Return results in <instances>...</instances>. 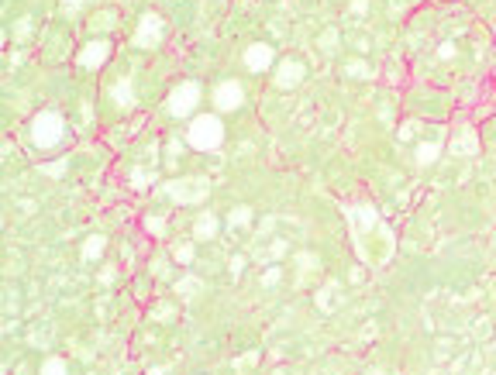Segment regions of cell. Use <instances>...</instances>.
<instances>
[{"instance_id":"cb8c5ba5","label":"cell","mask_w":496,"mask_h":375,"mask_svg":"<svg viewBox=\"0 0 496 375\" xmlns=\"http://www.w3.org/2000/svg\"><path fill=\"white\" fill-rule=\"evenodd\" d=\"M148 375H166L162 369H148Z\"/></svg>"},{"instance_id":"603a6c76","label":"cell","mask_w":496,"mask_h":375,"mask_svg":"<svg viewBox=\"0 0 496 375\" xmlns=\"http://www.w3.org/2000/svg\"><path fill=\"white\" fill-rule=\"evenodd\" d=\"M273 255H287V241H276V245H273Z\"/></svg>"},{"instance_id":"5bb4252c","label":"cell","mask_w":496,"mask_h":375,"mask_svg":"<svg viewBox=\"0 0 496 375\" xmlns=\"http://www.w3.org/2000/svg\"><path fill=\"white\" fill-rule=\"evenodd\" d=\"M103 248H107V238H103V234H90V238L83 241V259H87V262H97L100 255H103Z\"/></svg>"},{"instance_id":"ffe728a7","label":"cell","mask_w":496,"mask_h":375,"mask_svg":"<svg viewBox=\"0 0 496 375\" xmlns=\"http://www.w3.org/2000/svg\"><path fill=\"white\" fill-rule=\"evenodd\" d=\"M176 293H180V296H194V293H200V279H180L176 282Z\"/></svg>"},{"instance_id":"5b68a950","label":"cell","mask_w":496,"mask_h":375,"mask_svg":"<svg viewBox=\"0 0 496 375\" xmlns=\"http://www.w3.org/2000/svg\"><path fill=\"white\" fill-rule=\"evenodd\" d=\"M166 196L180 207H197L210 196V183L203 176H180V180H169L166 183Z\"/></svg>"},{"instance_id":"7c38bea8","label":"cell","mask_w":496,"mask_h":375,"mask_svg":"<svg viewBox=\"0 0 496 375\" xmlns=\"http://www.w3.org/2000/svg\"><path fill=\"white\" fill-rule=\"evenodd\" d=\"M448 152H452V155H459V159H469V155H476V152H479L476 131H462V134H455V138H452V145H448Z\"/></svg>"},{"instance_id":"e0dca14e","label":"cell","mask_w":496,"mask_h":375,"mask_svg":"<svg viewBox=\"0 0 496 375\" xmlns=\"http://www.w3.org/2000/svg\"><path fill=\"white\" fill-rule=\"evenodd\" d=\"M142 224H145V231H148L152 238H162V234H166V220H162V217H145Z\"/></svg>"},{"instance_id":"7a4b0ae2","label":"cell","mask_w":496,"mask_h":375,"mask_svg":"<svg viewBox=\"0 0 496 375\" xmlns=\"http://www.w3.org/2000/svg\"><path fill=\"white\" fill-rule=\"evenodd\" d=\"M187 145L197 152H217L224 145V121L221 114H197L187 124Z\"/></svg>"},{"instance_id":"44dd1931","label":"cell","mask_w":496,"mask_h":375,"mask_svg":"<svg viewBox=\"0 0 496 375\" xmlns=\"http://www.w3.org/2000/svg\"><path fill=\"white\" fill-rule=\"evenodd\" d=\"M38 173H45V176H62V173H66V162H49V166H38Z\"/></svg>"},{"instance_id":"8fae6325","label":"cell","mask_w":496,"mask_h":375,"mask_svg":"<svg viewBox=\"0 0 496 375\" xmlns=\"http://www.w3.org/2000/svg\"><path fill=\"white\" fill-rule=\"evenodd\" d=\"M217 231H221V217L214 210H200L194 220V241H214Z\"/></svg>"},{"instance_id":"9c48e42d","label":"cell","mask_w":496,"mask_h":375,"mask_svg":"<svg viewBox=\"0 0 496 375\" xmlns=\"http://www.w3.org/2000/svg\"><path fill=\"white\" fill-rule=\"evenodd\" d=\"M303 76H307V66L300 59H280V66L273 73V87L276 90H297Z\"/></svg>"},{"instance_id":"d6986e66","label":"cell","mask_w":496,"mask_h":375,"mask_svg":"<svg viewBox=\"0 0 496 375\" xmlns=\"http://www.w3.org/2000/svg\"><path fill=\"white\" fill-rule=\"evenodd\" d=\"M117 103H121L124 110L135 103V96H131V83H128V80H124V83H117Z\"/></svg>"},{"instance_id":"2e32d148","label":"cell","mask_w":496,"mask_h":375,"mask_svg":"<svg viewBox=\"0 0 496 375\" xmlns=\"http://www.w3.org/2000/svg\"><path fill=\"white\" fill-rule=\"evenodd\" d=\"M228 224H231V227H248V224H252V207H245V203L234 207V210L228 213Z\"/></svg>"},{"instance_id":"4fadbf2b","label":"cell","mask_w":496,"mask_h":375,"mask_svg":"<svg viewBox=\"0 0 496 375\" xmlns=\"http://www.w3.org/2000/svg\"><path fill=\"white\" fill-rule=\"evenodd\" d=\"M438 155H441V145H438V141H420V145L413 148V162H417L420 169L434 166V162H438Z\"/></svg>"},{"instance_id":"6da1fadb","label":"cell","mask_w":496,"mask_h":375,"mask_svg":"<svg viewBox=\"0 0 496 375\" xmlns=\"http://www.w3.org/2000/svg\"><path fill=\"white\" fill-rule=\"evenodd\" d=\"M66 134H69V128L59 110H38L28 124V138L35 148H59L66 141Z\"/></svg>"},{"instance_id":"8992f818","label":"cell","mask_w":496,"mask_h":375,"mask_svg":"<svg viewBox=\"0 0 496 375\" xmlns=\"http://www.w3.org/2000/svg\"><path fill=\"white\" fill-rule=\"evenodd\" d=\"M210 103H214V114H234V110H241V103H245V87H241L238 80H224V83L214 87Z\"/></svg>"},{"instance_id":"7402d4cb","label":"cell","mask_w":496,"mask_h":375,"mask_svg":"<svg viewBox=\"0 0 496 375\" xmlns=\"http://www.w3.org/2000/svg\"><path fill=\"white\" fill-rule=\"evenodd\" d=\"M276 279H280V269H269V272H266V286H273Z\"/></svg>"},{"instance_id":"9a60e30c","label":"cell","mask_w":496,"mask_h":375,"mask_svg":"<svg viewBox=\"0 0 496 375\" xmlns=\"http://www.w3.org/2000/svg\"><path fill=\"white\" fill-rule=\"evenodd\" d=\"M38 375H69V365H66V358L52 355V358H45V362H42Z\"/></svg>"},{"instance_id":"277c9868","label":"cell","mask_w":496,"mask_h":375,"mask_svg":"<svg viewBox=\"0 0 496 375\" xmlns=\"http://www.w3.org/2000/svg\"><path fill=\"white\" fill-rule=\"evenodd\" d=\"M200 100H203V87L197 80H183L166 96V114L169 117H197Z\"/></svg>"},{"instance_id":"ba28073f","label":"cell","mask_w":496,"mask_h":375,"mask_svg":"<svg viewBox=\"0 0 496 375\" xmlns=\"http://www.w3.org/2000/svg\"><path fill=\"white\" fill-rule=\"evenodd\" d=\"M241 62H245V69L248 73H269L273 69V62H276V52H273V45H266V42H252L245 52H241Z\"/></svg>"},{"instance_id":"52a82bcc","label":"cell","mask_w":496,"mask_h":375,"mask_svg":"<svg viewBox=\"0 0 496 375\" xmlns=\"http://www.w3.org/2000/svg\"><path fill=\"white\" fill-rule=\"evenodd\" d=\"M162 38H166V21H162L155 10L142 14V21H138V28H135V45H138V49H159Z\"/></svg>"},{"instance_id":"3957f363","label":"cell","mask_w":496,"mask_h":375,"mask_svg":"<svg viewBox=\"0 0 496 375\" xmlns=\"http://www.w3.org/2000/svg\"><path fill=\"white\" fill-rule=\"evenodd\" d=\"M348 224H352V234H355V248H359V255H362V252H366V245L373 241L369 234L386 231V227L379 224V210H376L373 203H352V207H348Z\"/></svg>"},{"instance_id":"30bf717a","label":"cell","mask_w":496,"mask_h":375,"mask_svg":"<svg viewBox=\"0 0 496 375\" xmlns=\"http://www.w3.org/2000/svg\"><path fill=\"white\" fill-rule=\"evenodd\" d=\"M110 52H114V45H110L107 38H94V42H87V45L76 52V66H80V69H100V66L110 59Z\"/></svg>"},{"instance_id":"ac0fdd59","label":"cell","mask_w":496,"mask_h":375,"mask_svg":"<svg viewBox=\"0 0 496 375\" xmlns=\"http://www.w3.org/2000/svg\"><path fill=\"white\" fill-rule=\"evenodd\" d=\"M194 245H197V241H190V245H180V248L173 252V259H176L180 265H190V262H194Z\"/></svg>"}]
</instances>
